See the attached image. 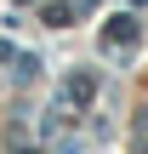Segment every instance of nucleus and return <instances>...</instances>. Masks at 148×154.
<instances>
[{
    "instance_id": "obj_1",
    "label": "nucleus",
    "mask_w": 148,
    "mask_h": 154,
    "mask_svg": "<svg viewBox=\"0 0 148 154\" xmlns=\"http://www.w3.org/2000/svg\"><path fill=\"white\" fill-rule=\"evenodd\" d=\"M131 40H137V17H114V23L103 29V46H108V51H114V46H131Z\"/></svg>"
},
{
    "instance_id": "obj_2",
    "label": "nucleus",
    "mask_w": 148,
    "mask_h": 154,
    "mask_svg": "<svg viewBox=\"0 0 148 154\" xmlns=\"http://www.w3.org/2000/svg\"><path fill=\"white\" fill-rule=\"evenodd\" d=\"M91 91H97V80H91V74H74V80L63 86V97H68V103H91Z\"/></svg>"
},
{
    "instance_id": "obj_3",
    "label": "nucleus",
    "mask_w": 148,
    "mask_h": 154,
    "mask_svg": "<svg viewBox=\"0 0 148 154\" xmlns=\"http://www.w3.org/2000/svg\"><path fill=\"white\" fill-rule=\"evenodd\" d=\"M68 11H74V6H63V0H51V6H46L40 17H46V29H63V23H68Z\"/></svg>"
},
{
    "instance_id": "obj_4",
    "label": "nucleus",
    "mask_w": 148,
    "mask_h": 154,
    "mask_svg": "<svg viewBox=\"0 0 148 154\" xmlns=\"http://www.w3.org/2000/svg\"><path fill=\"white\" fill-rule=\"evenodd\" d=\"M17 80H23V86L40 80V57H17Z\"/></svg>"
},
{
    "instance_id": "obj_5",
    "label": "nucleus",
    "mask_w": 148,
    "mask_h": 154,
    "mask_svg": "<svg viewBox=\"0 0 148 154\" xmlns=\"http://www.w3.org/2000/svg\"><path fill=\"white\" fill-rule=\"evenodd\" d=\"M131 143H137V154H148V120H137V126H131Z\"/></svg>"
},
{
    "instance_id": "obj_6",
    "label": "nucleus",
    "mask_w": 148,
    "mask_h": 154,
    "mask_svg": "<svg viewBox=\"0 0 148 154\" xmlns=\"http://www.w3.org/2000/svg\"><path fill=\"white\" fill-rule=\"evenodd\" d=\"M0 63H17V51H11V46H6V40H0Z\"/></svg>"
}]
</instances>
